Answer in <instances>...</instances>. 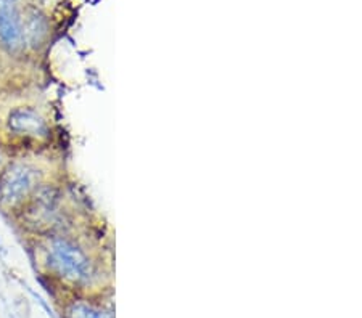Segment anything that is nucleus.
<instances>
[{
  "instance_id": "nucleus-1",
  "label": "nucleus",
  "mask_w": 362,
  "mask_h": 318,
  "mask_svg": "<svg viewBox=\"0 0 362 318\" xmlns=\"http://www.w3.org/2000/svg\"><path fill=\"white\" fill-rule=\"evenodd\" d=\"M37 250L45 270L65 285L89 288L100 279V264L89 247L66 231L42 235Z\"/></svg>"
},
{
  "instance_id": "nucleus-2",
  "label": "nucleus",
  "mask_w": 362,
  "mask_h": 318,
  "mask_svg": "<svg viewBox=\"0 0 362 318\" xmlns=\"http://www.w3.org/2000/svg\"><path fill=\"white\" fill-rule=\"evenodd\" d=\"M45 185V169L36 159H10L0 171V209L18 212Z\"/></svg>"
},
{
  "instance_id": "nucleus-3",
  "label": "nucleus",
  "mask_w": 362,
  "mask_h": 318,
  "mask_svg": "<svg viewBox=\"0 0 362 318\" xmlns=\"http://www.w3.org/2000/svg\"><path fill=\"white\" fill-rule=\"evenodd\" d=\"M4 132L0 137L7 135L5 143L11 149V145H45L52 137V127L45 114L33 105H16L8 108L4 119Z\"/></svg>"
},
{
  "instance_id": "nucleus-4",
  "label": "nucleus",
  "mask_w": 362,
  "mask_h": 318,
  "mask_svg": "<svg viewBox=\"0 0 362 318\" xmlns=\"http://www.w3.org/2000/svg\"><path fill=\"white\" fill-rule=\"evenodd\" d=\"M0 45L10 55H21L28 50L26 20L18 0H0Z\"/></svg>"
},
{
  "instance_id": "nucleus-5",
  "label": "nucleus",
  "mask_w": 362,
  "mask_h": 318,
  "mask_svg": "<svg viewBox=\"0 0 362 318\" xmlns=\"http://www.w3.org/2000/svg\"><path fill=\"white\" fill-rule=\"evenodd\" d=\"M66 318H115L113 310L89 299L73 300L66 307Z\"/></svg>"
},
{
  "instance_id": "nucleus-6",
  "label": "nucleus",
  "mask_w": 362,
  "mask_h": 318,
  "mask_svg": "<svg viewBox=\"0 0 362 318\" xmlns=\"http://www.w3.org/2000/svg\"><path fill=\"white\" fill-rule=\"evenodd\" d=\"M10 152L11 149L8 148V145L2 140V137H0V171H2L4 166L11 159Z\"/></svg>"
}]
</instances>
